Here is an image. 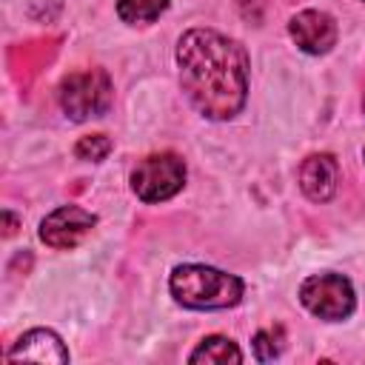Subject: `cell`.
Here are the masks:
<instances>
[{"label": "cell", "mask_w": 365, "mask_h": 365, "mask_svg": "<svg viewBox=\"0 0 365 365\" xmlns=\"http://www.w3.org/2000/svg\"><path fill=\"white\" fill-rule=\"evenodd\" d=\"M111 100H114L111 80H108V74L103 68L71 71L60 83V108L74 123H83V120H91V117H103L111 108Z\"/></svg>", "instance_id": "3"}, {"label": "cell", "mask_w": 365, "mask_h": 365, "mask_svg": "<svg viewBox=\"0 0 365 365\" xmlns=\"http://www.w3.org/2000/svg\"><path fill=\"white\" fill-rule=\"evenodd\" d=\"M168 0H117V14L123 23L131 26H145L154 23L165 11Z\"/></svg>", "instance_id": "11"}, {"label": "cell", "mask_w": 365, "mask_h": 365, "mask_svg": "<svg viewBox=\"0 0 365 365\" xmlns=\"http://www.w3.org/2000/svg\"><path fill=\"white\" fill-rule=\"evenodd\" d=\"M299 302L325 322H339L354 314V285L342 274H311L299 285Z\"/></svg>", "instance_id": "4"}, {"label": "cell", "mask_w": 365, "mask_h": 365, "mask_svg": "<svg viewBox=\"0 0 365 365\" xmlns=\"http://www.w3.org/2000/svg\"><path fill=\"white\" fill-rule=\"evenodd\" d=\"M180 86L188 103L208 120L240 114L248 94L245 48L214 29H188L177 43Z\"/></svg>", "instance_id": "1"}, {"label": "cell", "mask_w": 365, "mask_h": 365, "mask_svg": "<svg viewBox=\"0 0 365 365\" xmlns=\"http://www.w3.org/2000/svg\"><path fill=\"white\" fill-rule=\"evenodd\" d=\"M194 365H225V362H242V351L228 336H205L188 356Z\"/></svg>", "instance_id": "10"}, {"label": "cell", "mask_w": 365, "mask_h": 365, "mask_svg": "<svg viewBox=\"0 0 365 365\" xmlns=\"http://www.w3.org/2000/svg\"><path fill=\"white\" fill-rule=\"evenodd\" d=\"M3 220H6V237H11V234H14V225H17V222H14V217H11L9 211H3Z\"/></svg>", "instance_id": "14"}, {"label": "cell", "mask_w": 365, "mask_h": 365, "mask_svg": "<svg viewBox=\"0 0 365 365\" xmlns=\"http://www.w3.org/2000/svg\"><path fill=\"white\" fill-rule=\"evenodd\" d=\"M362 103H365V100H362Z\"/></svg>", "instance_id": "15"}, {"label": "cell", "mask_w": 365, "mask_h": 365, "mask_svg": "<svg viewBox=\"0 0 365 365\" xmlns=\"http://www.w3.org/2000/svg\"><path fill=\"white\" fill-rule=\"evenodd\" d=\"M9 362H54L63 365L68 362V348L63 345V339L48 331V328H34L29 334H23L14 348L6 354Z\"/></svg>", "instance_id": "9"}, {"label": "cell", "mask_w": 365, "mask_h": 365, "mask_svg": "<svg viewBox=\"0 0 365 365\" xmlns=\"http://www.w3.org/2000/svg\"><path fill=\"white\" fill-rule=\"evenodd\" d=\"M108 151H111V140H108L106 134H86V137H80L77 145H74V154H77L80 160H91V163L106 160Z\"/></svg>", "instance_id": "13"}, {"label": "cell", "mask_w": 365, "mask_h": 365, "mask_svg": "<svg viewBox=\"0 0 365 365\" xmlns=\"http://www.w3.org/2000/svg\"><path fill=\"white\" fill-rule=\"evenodd\" d=\"M299 188L311 202H328L336 194L339 165L331 154H311L299 165Z\"/></svg>", "instance_id": "8"}, {"label": "cell", "mask_w": 365, "mask_h": 365, "mask_svg": "<svg viewBox=\"0 0 365 365\" xmlns=\"http://www.w3.org/2000/svg\"><path fill=\"white\" fill-rule=\"evenodd\" d=\"M291 40L305 51V54H325L336 43V23L331 14L319 9H302L291 17L288 23Z\"/></svg>", "instance_id": "7"}, {"label": "cell", "mask_w": 365, "mask_h": 365, "mask_svg": "<svg viewBox=\"0 0 365 365\" xmlns=\"http://www.w3.org/2000/svg\"><path fill=\"white\" fill-rule=\"evenodd\" d=\"M182 182H185V163L171 151L148 154L131 171V191L143 202H165L182 188Z\"/></svg>", "instance_id": "5"}, {"label": "cell", "mask_w": 365, "mask_h": 365, "mask_svg": "<svg viewBox=\"0 0 365 365\" xmlns=\"http://www.w3.org/2000/svg\"><path fill=\"white\" fill-rule=\"evenodd\" d=\"M168 288L182 308H194V311L231 308L242 299V291H245V285L237 274H225L220 268L197 265V262L177 265L171 271Z\"/></svg>", "instance_id": "2"}, {"label": "cell", "mask_w": 365, "mask_h": 365, "mask_svg": "<svg viewBox=\"0 0 365 365\" xmlns=\"http://www.w3.org/2000/svg\"><path fill=\"white\" fill-rule=\"evenodd\" d=\"M94 225H97V217L91 211H86L80 205H60V208H54L51 214L43 217L40 240L48 248L71 251V248H77L91 234Z\"/></svg>", "instance_id": "6"}, {"label": "cell", "mask_w": 365, "mask_h": 365, "mask_svg": "<svg viewBox=\"0 0 365 365\" xmlns=\"http://www.w3.org/2000/svg\"><path fill=\"white\" fill-rule=\"evenodd\" d=\"M254 356L259 362H271L282 351V328H262L254 334Z\"/></svg>", "instance_id": "12"}]
</instances>
